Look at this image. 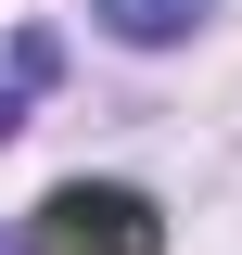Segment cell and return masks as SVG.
<instances>
[{"mask_svg":"<svg viewBox=\"0 0 242 255\" xmlns=\"http://www.w3.org/2000/svg\"><path fill=\"white\" fill-rule=\"evenodd\" d=\"M153 243H166V217H153V191H127V179H64L26 217V255H153Z\"/></svg>","mask_w":242,"mask_h":255,"instance_id":"1","label":"cell"},{"mask_svg":"<svg viewBox=\"0 0 242 255\" xmlns=\"http://www.w3.org/2000/svg\"><path fill=\"white\" fill-rule=\"evenodd\" d=\"M102 13V38H127V51H166V38H191L217 13V0H90Z\"/></svg>","mask_w":242,"mask_h":255,"instance_id":"2","label":"cell"},{"mask_svg":"<svg viewBox=\"0 0 242 255\" xmlns=\"http://www.w3.org/2000/svg\"><path fill=\"white\" fill-rule=\"evenodd\" d=\"M51 77H64V51H51V26H26V38H13V51H0V140L26 128V102L51 90Z\"/></svg>","mask_w":242,"mask_h":255,"instance_id":"3","label":"cell"}]
</instances>
